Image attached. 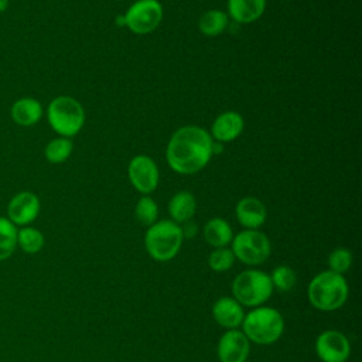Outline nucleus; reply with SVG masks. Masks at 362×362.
Here are the masks:
<instances>
[{
	"mask_svg": "<svg viewBox=\"0 0 362 362\" xmlns=\"http://www.w3.org/2000/svg\"><path fill=\"white\" fill-rule=\"evenodd\" d=\"M184 242L181 226L171 219H161L147 228L144 233V249L156 262L173 260Z\"/></svg>",
	"mask_w": 362,
	"mask_h": 362,
	"instance_id": "20e7f679",
	"label": "nucleus"
},
{
	"mask_svg": "<svg viewBox=\"0 0 362 362\" xmlns=\"http://www.w3.org/2000/svg\"><path fill=\"white\" fill-rule=\"evenodd\" d=\"M13 122L20 126H33L42 116V106L34 98H20L11 105L10 110Z\"/></svg>",
	"mask_w": 362,
	"mask_h": 362,
	"instance_id": "a211bd4d",
	"label": "nucleus"
},
{
	"mask_svg": "<svg viewBox=\"0 0 362 362\" xmlns=\"http://www.w3.org/2000/svg\"><path fill=\"white\" fill-rule=\"evenodd\" d=\"M204 240L215 247H226L230 245L233 239V230L229 222H226L223 218H211L205 225H204Z\"/></svg>",
	"mask_w": 362,
	"mask_h": 362,
	"instance_id": "6ab92c4d",
	"label": "nucleus"
},
{
	"mask_svg": "<svg viewBox=\"0 0 362 362\" xmlns=\"http://www.w3.org/2000/svg\"><path fill=\"white\" fill-rule=\"evenodd\" d=\"M230 250L235 259L247 266L263 264L272 255V243L266 233L259 229H243L233 235Z\"/></svg>",
	"mask_w": 362,
	"mask_h": 362,
	"instance_id": "0eeeda50",
	"label": "nucleus"
},
{
	"mask_svg": "<svg viewBox=\"0 0 362 362\" xmlns=\"http://www.w3.org/2000/svg\"><path fill=\"white\" fill-rule=\"evenodd\" d=\"M240 327L250 344L272 345L284 332V318L279 310L269 305H259L245 313Z\"/></svg>",
	"mask_w": 362,
	"mask_h": 362,
	"instance_id": "7ed1b4c3",
	"label": "nucleus"
},
{
	"mask_svg": "<svg viewBox=\"0 0 362 362\" xmlns=\"http://www.w3.org/2000/svg\"><path fill=\"white\" fill-rule=\"evenodd\" d=\"M328 270L337 274H345L352 267V253L346 247H335L327 259Z\"/></svg>",
	"mask_w": 362,
	"mask_h": 362,
	"instance_id": "bb28decb",
	"label": "nucleus"
},
{
	"mask_svg": "<svg viewBox=\"0 0 362 362\" xmlns=\"http://www.w3.org/2000/svg\"><path fill=\"white\" fill-rule=\"evenodd\" d=\"M45 243V238L41 230L33 226H23L17 230V245L24 253H38Z\"/></svg>",
	"mask_w": 362,
	"mask_h": 362,
	"instance_id": "412c9836",
	"label": "nucleus"
},
{
	"mask_svg": "<svg viewBox=\"0 0 362 362\" xmlns=\"http://www.w3.org/2000/svg\"><path fill=\"white\" fill-rule=\"evenodd\" d=\"M8 7V0H0V13L6 11Z\"/></svg>",
	"mask_w": 362,
	"mask_h": 362,
	"instance_id": "c756f323",
	"label": "nucleus"
},
{
	"mask_svg": "<svg viewBox=\"0 0 362 362\" xmlns=\"http://www.w3.org/2000/svg\"><path fill=\"white\" fill-rule=\"evenodd\" d=\"M219 362H246L250 354V341L242 329H225L216 346Z\"/></svg>",
	"mask_w": 362,
	"mask_h": 362,
	"instance_id": "9b49d317",
	"label": "nucleus"
},
{
	"mask_svg": "<svg viewBox=\"0 0 362 362\" xmlns=\"http://www.w3.org/2000/svg\"><path fill=\"white\" fill-rule=\"evenodd\" d=\"M163 14L158 0H137L124 13L126 27L137 35L150 34L160 25Z\"/></svg>",
	"mask_w": 362,
	"mask_h": 362,
	"instance_id": "6e6552de",
	"label": "nucleus"
},
{
	"mask_svg": "<svg viewBox=\"0 0 362 362\" xmlns=\"http://www.w3.org/2000/svg\"><path fill=\"white\" fill-rule=\"evenodd\" d=\"M235 215L245 229H259L266 222L267 211L260 199L255 197H245L238 201Z\"/></svg>",
	"mask_w": 362,
	"mask_h": 362,
	"instance_id": "2eb2a0df",
	"label": "nucleus"
},
{
	"mask_svg": "<svg viewBox=\"0 0 362 362\" xmlns=\"http://www.w3.org/2000/svg\"><path fill=\"white\" fill-rule=\"evenodd\" d=\"M314 348L321 362H346L351 356V342L338 329L322 331L317 337Z\"/></svg>",
	"mask_w": 362,
	"mask_h": 362,
	"instance_id": "1a4fd4ad",
	"label": "nucleus"
},
{
	"mask_svg": "<svg viewBox=\"0 0 362 362\" xmlns=\"http://www.w3.org/2000/svg\"><path fill=\"white\" fill-rule=\"evenodd\" d=\"M212 158V137L199 126H182L168 140L165 160L178 174L189 175L201 171Z\"/></svg>",
	"mask_w": 362,
	"mask_h": 362,
	"instance_id": "f257e3e1",
	"label": "nucleus"
},
{
	"mask_svg": "<svg viewBox=\"0 0 362 362\" xmlns=\"http://www.w3.org/2000/svg\"><path fill=\"white\" fill-rule=\"evenodd\" d=\"M49 126L61 137H72L81 132L85 123V110L72 96H57L47 107Z\"/></svg>",
	"mask_w": 362,
	"mask_h": 362,
	"instance_id": "423d86ee",
	"label": "nucleus"
},
{
	"mask_svg": "<svg viewBox=\"0 0 362 362\" xmlns=\"http://www.w3.org/2000/svg\"><path fill=\"white\" fill-rule=\"evenodd\" d=\"M134 216L143 226H151L154 222H157L158 218L157 202L148 195L140 197L134 206Z\"/></svg>",
	"mask_w": 362,
	"mask_h": 362,
	"instance_id": "393cba45",
	"label": "nucleus"
},
{
	"mask_svg": "<svg viewBox=\"0 0 362 362\" xmlns=\"http://www.w3.org/2000/svg\"><path fill=\"white\" fill-rule=\"evenodd\" d=\"M266 10V0H228V17L239 24L259 20Z\"/></svg>",
	"mask_w": 362,
	"mask_h": 362,
	"instance_id": "dca6fc26",
	"label": "nucleus"
},
{
	"mask_svg": "<svg viewBox=\"0 0 362 362\" xmlns=\"http://www.w3.org/2000/svg\"><path fill=\"white\" fill-rule=\"evenodd\" d=\"M235 255L230 247H215L208 255V266L215 273H223L233 267Z\"/></svg>",
	"mask_w": 362,
	"mask_h": 362,
	"instance_id": "a878e982",
	"label": "nucleus"
},
{
	"mask_svg": "<svg viewBox=\"0 0 362 362\" xmlns=\"http://www.w3.org/2000/svg\"><path fill=\"white\" fill-rule=\"evenodd\" d=\"M211 314L219 327L225 329H236L242 325L245 310L232 296H223L212 304Z\"/></svg>",
	"mask_w": 362,
	"mask_h": 362,
	"instance_id": "ddd939ff",
	"label": "nucleus"
},
{
	"mask_svg": "<svg viewBox=\"0 0 362 362\" xmlns=\"http://www.w3.org/2000/svg\"><path fill=\"white\" fill-rule=\"evenodd\" d=\"M349 286L345 276L337 274L331 270H322L315 274L307 288L310 304L324 313L339 310L348 300Z\"/></svg>",
	"mask_w": 362,
	"mask_h": 362,
	"instance_id": "f03ea898",
	"label": "nucleus"
},
{
	"mask_svg": "<svg viewBox=\"0 0 362 362\" xmlns=\"http://www.w3.org/2000/svg\"><path fill=\"white\" fill-rule=\"evenodd\" d=\"M167 209L171 221L178 225L191 221L197 212L195 197L189 191H178L168 201Z\"/></svg>",
	"mask_w": 362,
	"mask_h": 362,
	"instance_id": "f3484780",
	"label": "nucleus"
},
{
	"mask_svg": "<svg viewBox=\"0 0 362 362\" xmlns=\"http://www.w3.org/2000/svg\"><path fill=\"white\" fill-rule=\"evenodd\" d=\"M181 226V232H182V236L184 239H191V238H195L197 233H198V225L191 219V221H187L184 223L180 225Z\"/></svg>",
	"mask_w": 362,
	"mask_h": 362,
	"instance_id": "cd10ccee",
	"label": "nucleus"
},
{
	"mask_svg": "<svg viewBox=\"0 0 362 362\" xmlns=\"http://www.w3.org/2000/svg\"><path fill=\"white\" fill-rule=\"evenodd\" d=\"M232 297L247 308L264 305L274 288L269 273L257 269H247L235 276L230 284Z\"/></svg>",
	"mask_w": 362,
	"mask_h": 362,
	"instance_id": "39448f33",
	"label": "nucleus"
},
{
	"mask_svg": "<svg viewBox=\"0 0 362 362\" xmlns=\"http://www.w3.org/2000/svg\"><path fill=\"white\" fill-rule=\"evenodd\" d=\"M228 25V14L222 10H208L198 20L199 31L206 37H216L225 31Z\"/></svg>",
	"mask_w": 362,
	"mask_h": 362,
	"instance_id": "aec40b11",
	"label": "nucleus"
},
{
	"mask_svg": "<svg viewBox=\"0 0 362 362\" xmlns=\"http://www.w3.org/2000/svg\"><path fill=\"white\" fill-rule=\"evenodd\" d=\"M41 209L38 197L31 191L16 194L7 205V219L16 226H28L37 219Z\"/></svg>",
	"mask_w": 362,
	"mask_h": 362,
	"instance_id": "f8f14e48",
	"label": "nucleus"
},
{
	"mask_svg": "<svg viewBox=\"0 0 362 362\" xmlns=\"http://www.w3.org/2000/svg\"><path fill=\"white\" fill-rule=\"evenodd\" d=\"M269 276H270L273 288L280 293L290 291L297 283V274H296L294 269L287 264L276 266Z\"/></svg>",
	"mask_w": 362,
	"mask_h": 362,
	"instance_id": "b1692460",
	"label": "nucleus"
},
{
	"mask_svg": "<svg viewBox=\"0 0 362 362\" xmlns=\"http://www.w3.org/2000/svg\"><path fill=\"white\" fill-rule=\"evenodd\" d=\"M115 23H116V25L117 27H124L126 25V20H124V14H119L117 17H116V20H115Z\"/></svg>",
	"mask_w": 362,
	"mask_h": 362,
	"instance_id": "c85d7f7f",
	"label": "nucleus"
},
{
	"mask_svg": "<svg viewBox=\"0 0 362 362\" xmlns=\"http://www.w3.org/2000/svg\"><path fill=\"white\" fill-rule=\"evenodd\" d=\"M17 246V228L7 218L0 216V262L8 259Z\"/></svg>",
	"mask_w": 362,
	"mask_h": 362,
	"instance_id": "4be33fe9",
	"label": "nucleus"
},
{
	"mask_svg": "<svg viewBox=\"0 0 362 362\" xmlns=\"http://www.w3.org/2000/svg\"><path fill=\"white\" fill-rule=\"evenodd\" d=\"M245 127V120L238 112H223L214 120L211 126V137L219 143H228L238 139Z\"/></svg>",
	"mask_w": 362,
	"mask_h": 362,
	"instance_id": "4468645a",
	"label": "nucleus"
},
{
	"mask_svg": "<svg viewBox=\"0 0 362 362\" xmlns=\"http://www.w3.org/2000/svg\"><path fill=\"white\" fill-rule=\"evenodd\" d=\"M74 150V144L68 137H57L52 139L44 150V156L47 161L52 164H61L68 160Z\"/></svg>",
	"mask_w": 362,
	"mask_h": 362,
	"instance_id": "5701e85b",
	"label": "nucleus"
},
{
	"mask_svg": "<svg viewBox=\"0 0 362 362\" xmlns=\"http://www.w3.org/2000/svg\"><path fill=\"white\" fill-rule=\"evenodd\" d=\"M127 175L130 184L143 195H148L156 191L160 181L157 164L151 157L144 154L134 156L130 160L127 167Z\"/></svg>",
	"mask_w": 362,
	"mask_h": 362,
	"instance_id": "9d476101",
	"label": "nucleus"
}]
</instances>
